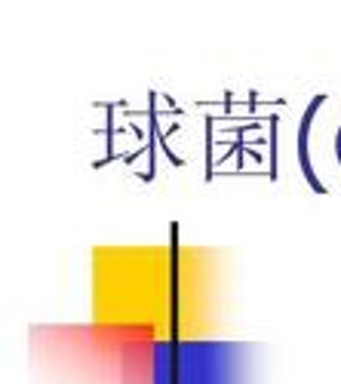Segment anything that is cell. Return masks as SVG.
I'll return each mask as SVG.
<instances>
[{
	"label": "cell",
	"mask_w": 341,
	"mask_h": 384,
	"mask_svg": "<svg viewBox=\"0 0 341 384\" xmlns=\"http://www.w3.org/2000/svg\"><path fill=\"white\" fill-rule=\"evenodd\" d=\"M320 102H323V99L311 102V108H308V111H304V117H301V132H298V157H301V169H304V178H308V185L317 188V191H323V185L317 181V175H314V169H311V160H308V132H311V120H314V114H317Z\"/></svg>",
	"instance_id": "cell-1"
}]
</instances>
